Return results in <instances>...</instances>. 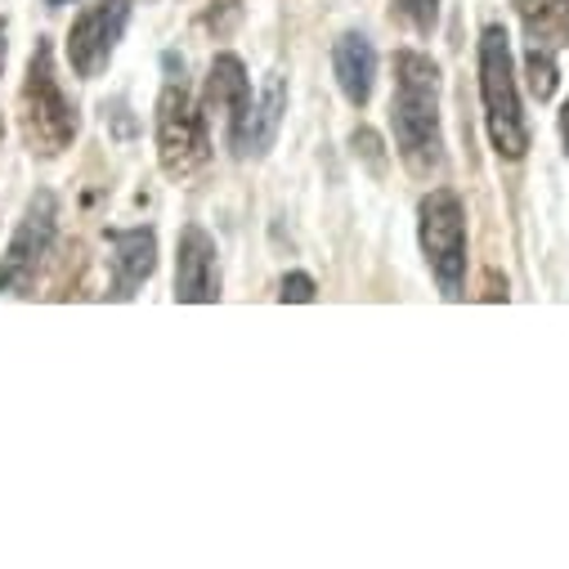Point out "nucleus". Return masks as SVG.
<instances>
[{"instance_id":"nucleus-1","label":"nucleus","mask_w":569,"mask_h":569,"mask_svg":"<svg viewBox=\"0 0 569 569\" xmlns=\"http://www.w3.org/2000/svg\"><path fill=\"white\" fill-rule=\"evenodd\" d=\"M390 126H395V149L412 176H436L445 167V134H440V68L417 54L399 50L395 54V103H390Z\"/></svg>"},{"instance_id":"nucleus-19","label":"nucleus","mask_w":569,"mask_h":569,"mask_svg":"<svg viewBox=\"0 0 569 569\" xmlns=\"http://www.w3.org/2000/svg\"><path fill=\"white\" fill-rule=\"evenodd\" d=\"M6 37H10V23L0 19V72H6V54H10V41Z\"/></svg>"},{"instance_id":"nucleus-16","label":"nucleus","mask_w":569,"mask_h":569,"mask_svg":"<svg viewBox=\"0 0 569 569\" xmlns=\"http://www.w3.org/2000/svg\"><path fill=\"white\" fill-rule=\"evenodd\" d=\"M350 144H355V158H363V162L372 167V176H381V171H386V153H381V134H377V130L359 126V130L350 134Z\"/></svg>"},{"instance_id":"nucleus-15","label":"nucleus","mask_w":569,"mask_h":569,"mask_svg":"<svg viewBox=\"0 0 569 569\" xmlns=\"http://www.w3.org/2000/svg\"><path fill=\"white\" fill-rule=\"evenodd\" d=\"M395 10L417 28V32H431L440 23V0H395Z\"/></svg>"},{"instance_id":"nucleus-21","label":"nucleus","mask_w":569,"mask_h":569,"mask_svg":"<svg viewBox=\"0 0 569 569\" xmlns=\"http://www.w3.org/2000/svg\"><path fill=\"white\" fill-rule=\"evenodd\" d=\"M50 6H72V0H50Z\"/></svg>"},{"instance_id":"nucleus-9","label":"nucleus","mask_w":569,"mask_h":569,"mask_svg":"<svg viewBox=\"0 0 569 569\" xmlns=\"http://www.w3.org/2000/svg\"><path fill=\"white\" fill-rule=\"evenodd\" d=\"M202 121L211 126L216 112L224 117V134H229V149H238L242 139V126H247V112H251V81H247V68L238 54H216L211 72H207V86H202V103H198Z\"/></svg>"},{"instance_id":"nucleus-13","label":"nucleus","mask_w":569,"mask_h":569,"mask_svg":"<svg viewBox=\"0 0 569 569\" xmlns=\"http://www.w3.org/2000/svg\"><path fill=\"white\" fill-rule=\"evenodd\" d=\"M529 46L565 50L569 46V0H516Z\"/></svg>"},{"instance_id":"nucleus-20","label":"nucleus","mask_w":569,"mask_h":569,"mask_svg":"<svg viewBox=\"0 0 569 569\" xmlns=\"http://www.w3.org/2000/svg\"><path fill=\"white\" fill-rule=\"evenodd\" d=\"M560 144H565V153H569V99H565V108H560Z\"/></svg>"},{"instance_id":"nucleus-5","label":"nucleus","mask_w":569,"mask_h":569,"mask_svg":"<svg viewBox=\"0 0 569 569\" xmlns=\"http://www.w3.org/2000/svg\"><path fill=\"white\" fill-rule=\"evenodd\" d=\"M158 162L171 180H189L193 171L207 167L211 158V134H207V121L202 112L193 108L189 90H184V77H171L158 94Z\"/></svg>"},{"instance_id":"nucleus-22","label":"nucleus","mask_w":569,"mask_h":569,"mask_svg":"<svg viewBox=\"0 0 569 569\" xmlns=\"http://www.w3.org/2000/svg\"><path fill=\"white\" fill-rule=\"evenodd\" d=\"M0 139H6V126H0Z\"/></svg>"},{"instance_id":"nucleus-11","label":"nucleus","mask_w":569,"mask_h":569,"mask_svg":"<svg viewBox=\"0 0 569 569\" xmlns=\"http://www.w3.org/2000/svg\"><path fill=\"white\" fill-rule=\"evenodd\" d=\"M282 112H288V81H282L278 72L264 81L260 99H251V112H247V126H242V139L233 158H260L273 149L278 139V126H282Z\"/></svg>"},{"instance_id":"nucleus-2","label":"nucleus","mask_w":569,"mask_h":569,"mask_svg":"<svg viewBox=\"0 0 569 569\" xmlns=\"http://www.w3.org/2000/svg\"><path fill=\"white\" fill-rule=\"evenodd\" d=\"M19 126H23V144H28L37 158H59V153H68L72 139H77V126H81L72 99H68L63 86H59L54 50H50L46 37L32 46V59H28V72H23Z\"/></svg>"},{"instance_id":"nucleus-6","label":"nucleus","mask_w":569,"mask_h":569,"mask_svg":"<svg viewBox=\"0 0 569 569\" xmlns=\"http://www.w3.org/2000/svg\"><path fill=\"white\" fill-rule=\"evenodd\" d=\"M54 233H59V198L50 189H37L10 233L6 256H0V292L37 297V273L54 247Z\"/></svg>"},{"instance_id":"nucleus-14","label":"nucleus","mask_w":569,"mask_h":569,"mask_svg":"<svg viewBox=\"0 0 569 569\" xmlns=\"http://www.w3.org/2000/svg\"><path fill=\"white\" fill-rule=\"evenodd\" d=\"M525 77H529L533 99H551V94H556V81H560V72H556V50L529 46V54H525Z\"/></svg>"},{"instance_id":"nucleus-17","label":"nucleus","mask_w":569,"mask_h":569,"mask_svg":"<svg viewBox=\"0 0 569 569\" xmlns=\"http://www.w3.org/2000/svg\"><path fill=\"white\" fill-rule=\"evenodd\" d=\"M278 301L282 306H310L315 301V278L310 273H288V278H282V288H278Z\"/></svg>"},{"instance_id":"nucleus-3","label":"nucleus","mask_w":569,"mask_h":569,"mask_svg":"<svg viewBox=\"0 0 569 569\" xmlns=\"http://www.w3.org/2000/svg\"><path fill=\"white\" fill-rule=\"evenodd\" d=\"M480 99H485V126L498 158L520 162L529 153V126H525L516 72H511V37L498 23L480 32Z\"/></svg>"},{"instance_id":"nucleus-4","label":"nucleus","mask_w":569,"mask_h":569,"mask_svg":"<svg viewBox=\"0 0 569 569\" xmlns=\"http://www.w3.org/2000/svg\"><path fill=\"white\" fill-rule=\"evenodd\" d=\"M417 238L445 301L467 297V216L453 189H431L417 202Z\"/></svg>"},{"instance_id":"nucleus-10","label":"nucleus","mask_w":569,"mask_h":569,"mask_svg":"<svg viewBox=\"0 0 569 569\" xmlns=\"http://www.w3.org/2000/svg\"><path fill=\"white\" fill-rule=\"evenodd\" d=\"M108 247H112L108 301H130L158 269V233L153 229H108Z\"/></svg>"},{"instance_id":"nucleus-8","label":"nucleus","mask_w":569,"mask_h":569,"mask_svg":"<svg viewBox=\"0 0 569 569\" xmlns=\"http://www.w3.org/2000/svg\"><path fill=\"white\" fill-rule=\"evenodd\" d=\"M176 301H184V306H216L220 301V251H216V238L202 224L180 229Z\"/></svg>"},{"instance_id":"nucleus-18","label":"nucleus","mask_w":569,"mask_h":569,"mask_svg":"<svg viewBox=\"0 0 569 569\" xmlns=\"http://www.w3.org/2000/svg\"><path fill=\"white\" fill-rule=\"evenodd\" d=\"M511 292H507V278H498V273H489L485 278V292H480V301H507Z\"/></svg>"},{"instance_id":"nucleus-7","label":"nucleus","mask_w":569,"mask_h":569,"mask_svg":"<svg viewBox=\"0 0 569 569\" xmlns=\"http://www.w3.org/2000/svg\"><path fill=\"white\" fill-rule=\"evenodd\" d=\"M126 23H130V0H94V6L77 14L68 32V63L81 81L103 77L117 41L126 37Z\"/></svg>"},{"instance_id":"nucleus-12","label":"nucleus","mask_w":569,"mask_h":569,"mask_svg":"<svg viewBox=\"0 0 569 569\" xmlns=\"http://www.w3.org/2000/svg\"><path fill=\"white\" fill-rule=\"evenodd\" d=\"M332 72H337V86L341 94L363 108L372 99V86H377V50L363 32H346L337 46H332Z\"/></svg>"}]
</instances>
